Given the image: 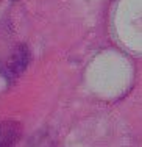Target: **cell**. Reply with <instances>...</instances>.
Returning a JSON list of instances; mask_svg holds the SVG:
<instances>
[{"instance_id": "2", "label": "cell", "mask_w": 142, "mask_h": 147, "mask_svg": "<svg viewBox=\"0 0 142 147\" xmlns=\"http://www.w3.org/2000/svg\"><path fill=\"white\" fill-rule=\"evenodd\" d=\"M20 136V124L16 121L0 122V147H14Z\"/></svg>"}, {"instance_id": "1", "label": "cell", "mask_w": 142, "mask_h": 147, "mask_svg": "<svg viewBox=\"0 0 142 147\" xmlns=\"http://www.w3.org/2000/svg\"><path fill=\"white\" fill-rule=\"evenodd\" d=\"M28 61H30L28 49L25 45H17L16 50L13 52L11 58L6 63V75L9 78H17L23 72V69L27 67Z\"/></svg>"}]
</instances>
